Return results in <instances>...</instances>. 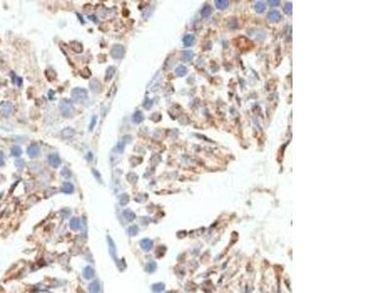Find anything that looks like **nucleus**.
<instances>
[{"label":"nucleus","instance_id":"obj_25","mask_svg":"<svg viewBox=\"0 0 390 293\" xmlns=\"http://www.w3.org/2000/svg\"><path fill=\"white\" fill-rule=\"evenodd\" d=\"M228 1H225V0H219V1H216V5L219 9L220 10H224L228 6Z\"/></svg>","mask_w":390,"mask_h":293},{"label":"nucleus","instance_id":"obj_20","mask_svg":"<svg viewBox=\"0 0 390 293\" xmlns=\"http://www.w3.org/2000/svg\"><path fill=\"white\" fill-rule=\"evenodd\" d=\"M11 155L13 156H16V157L20 156L22 155V149H21V147H19V146H13L11 148Z\"/></svg>","mask_w":390,"mask_h":293},{"label":"nucleus","instance_id":"obj_24","mask_svg":"<svg viewBox=\"0 0 390 293\" xmlns=\"http://www.w3.org/2000/svg\"><path fill=\"white\" fill-rule=\"evenodd\" d=\"M156 268H157V265H156V263H155V262H148V263L145 265V271H146V272H148V273H152V272H154Z\"/></svg>","mask_w":390,"mask_h":293},{"label":"nucleus","instance_id":"obj_23","mask_svg":"<svg viewBox=\"0 0 390 293\" xmlns=\"http://www.w3.org/2000/svg\"><path fill=\"white\" fill-rule=\"evenodd\" d=\"M201 14H202L203 17H205V18L209 17L212 14V8H211V6L210 5H205V6H204L203 9H202Z\"/></svg>","mask_w":390,"mask_h":293},{"label":"nucleus","instance_id":"obj_9","mask_svg":"<svg viewBox=\"0 0 390 293\" xmlns=\"http://www.w3.org/2000/svg\"><path fill=\"white\" fill-rule=\"evenodd\" d=\"M140 246L145 251H149L153 246V241H150V239H148V238L143 239V241H140Z\"/></svg>","mask_w":390,"mask_h":293},{"label":"nucleus","instance_id":"obj_34","mask_svg":"<svg viewBox=\"0 0 390 293\" xmlns=\"http://www.w3.org/2000/svg\"><path fill=\"white\" fill-rule=\"evenodd\" d=\"M4 165V155L0 152V166Z\"/></svg>","mask_w":390,"mask_h":293},{"label":"nucleus","instance_id":"obj_27","mask_svg":"<svg viewBox=\"0 0 390 293\" xmlns=\"http://www.w3.org/2000/svg\"><path fill=\"white\" fill-rule=\"evenodd\" d=\"M265 4L264 3H262V2H258V3H256V5H255V9H256V12H259V13H262V12H264V10H265Z\"/></svg>","mask_w":390,"mask_h":293},{"label":"nucleus","instance_id":"obj_4","mask_svg":"<svg viewBox=\"0 0 390 293\" xmlns=\"http://www.w3.org/2000/svg\"><path fill=\"white\" fill-rule=\"evenodd\" d=\"M124 54H125V48L124 46L120 45V44H115L114 46H112L111 48V56L114 59H121Z\"/></svg>","mask_w":390,"mask_h":293},{"label":"nucleus","instance_id":"obj_14","mask_svg":"<svg viewBox=\"0 0 390 293\" xmlns=\"http://www.w3.org/2000/svg\"><path fill=\"white\" fill-rule=\"evenodd\" d=\"M114 73H115V68L112 66L108 67L106 68V72H105V80L106 81L111 80L112 77L114 76Z\"/></svg>","mask_w":390,"mask_h":293},{"label":"nucleus","instance_id":"obj_28","mask_svg":"<svg viewBox=\"0 0 390 293\" xmlns=\"http://www.w3.org/2000/svg\"><path fill=\"white\" fill-rule=\"evenodd\" d=\"M108 243H109V252H110V254L115 258V257H116V252H115V247H114L115 245H114L112 239L110 237L108 238Z\"/></svg>","mask_w":390,"mask_h":293},{"label":"nucleus","instance_id":"obj_11","mask_svg":"<svg viewBox=\"0 0 390 293\" xmlns=\"http://www.w3.org/2000/svg\"><path fill=\"white\" fill-rule=\"evenodd\" d=\"M94 276H95V271H94L93 268H91V267H86L84 269V271H83V277L86 279H90Z\"/></svg>","mask_w":390,"mask_h":293},{"label":"nucleus","instance_id":"obj_6","mask_svg":"<svg viewBox=\"0 0 390 293\" xmlns=\"http://www.w3.org/2000/svg\"><path fill=\"white\" fill-rule=\"evenodd\" d=\"M39 154H40V149H39V147L38 146H36V145H30L28 148V155H29V157L34 158V157L38 156Z\"/></svg>","mask_w":390,"mask_h":293},{"label":"nucleus","instance_id":"obj_15","mask_svg":"<svg viewBox=\"0 0 390 293\" xmlns=\"http://www.w3.org/2000/svg\"><path fill=\"white\" fill-rule=\"evenodd\" d=\"M144 119H145V115L140 111H136L134 115H133V120H134L135 123H140L141 121H144Z\"/></svg>","mask_w":390,"mask_h":293},{"label":"nucleus","instance_id":"obj_12","mask_svg":"<svg viewBox=\"0 0 390 293\" xmlns=\"http://www.w3.org/2000/svg\"><path fill=\"white\" fill-rule=\"evenodd\" d=\"M69 226H70V228H71L72 230L77 231V230H79V229L81 228V222H80V220H79L78 218H72L71 220H70Z\"/></svg>","mask_w":390,"mask_h":293},{"label":"nucleus","instance_id":"obj_31","mask_svg":"<svg viewBox=\"0 0 390 293\" xmlns=\"http://www.w3.org/2000/svg\"><path fill=\"white\" fill-rule=\"evenodd\" d=\"M96 123H97V117H96V115H94V117H92L91 124H90V126H89L90 131H92V130L94 129V127H95V125H96Z\"/></svg>","mask_w":390,"mask_h":293},{"label":"nucleus","instance_id":"obj_5","mask_svg":"<svg viewBox=\"0 0 390 293\" xmlns=\"http://www.w3.org/2000/svg\"><path fill=\"white\" fill-rule=\"evenodd\" d=\"M48 162L49 164L54 167V168H58L61 164V158L58 155L56 154H52L48 156Z\"/></svg>","mask_w":390,"mask_h":293},{"label":"nucleus","instance_id":"obj_18","mask_svg":"<svg viewBox=\"0 0 390 293\" xmlns=\"http://www.w3.org/2000/svg\"><path fill=\"white\" fill-rule=\"evenodd\" d=\"M194 56V53L192 51H184L182 53V61L183 62H189Z\"/></svg>","mask_w":390,"mask_h":293},{"label":"nucleus","instance_id":"obj_29","mask_svg":"<svg viewBox=\"0 0 390 293\" xmlns=\"http://www.w3.org/2000/svg\"><path fill=\"white\" fill-rule=\"evenodd\" d=\"M129 202V195L126 193H123L120 197V204L121 205H126Z\"/></svg>","mask_w":390,"mask_h":293},{"label":"nucleus","instance_id":"obj_17","mask_svg":"<svg viewBox=\"0 0 390 293\" xmlns=\"http://www.w3.org/2000/svg\"><path fill=\"white\" fill-rule=\"evenodd\" d=\"M194 40H195V38L191 34H188V35H187V36H184V38H183L184 46H191L193 44V42H194Z\"/></svg>","mask_w":390,"mask_h":293},{"label":"nucleus","instance_id":"obj_26","mask_svg":"<svg viewBox=\"0 0 390 293\" xmlns=\"http://www.w3.org/2000/svg\"><path fill=\"white\" fill-rule=\"evenodd\" d=\"M164 288H165L164 283H161V282L155 283V285H153V286H152V290L154 292H161V291L164 290Z\"/></svg>","mask_w":390,"mask_h":293},{"label":"nucleus","instance_id":"obj_30","mask_svg":"<svg viewBox=\"0 0 390 293\" xmlns=\"http://www.w3.org/2000/svg\"><path fill=\"white\" fill-rule=\"evenodd\" d=\"M138 231H139V229H138V227L137 226H131L129 229H128V233H129V235L130 236H136L137 234H138Z\"/></svg>","mask_w":390,"mask_h":293},{"label":"nucleus","instance_id":"obj_13","mask_svg":"<svg viewBox=\"0 0 390 293\" xmlns=\"http://www.w3.org/2000/svg\"><path fill=\"white\" fill-rule=\"evenodd\" d=\"M74 134H75V131L71 127H66L61 131V135H63L65 138H72L74 136Z\"/></svg>","mask_w":390,"mask_h":293},{"label":"nucleus","instance_id":"obj_19","mask_svg":"<svg viewBox=\"0 0 390 293\" xmlns=\"http://www.w3.org/2000/svg\"><path fill=\"white\" fill-rule=\"evenodd\" d=\"M71 48H72V50L74 51V52H76V53H81L82 51H83V46H82V44L81 43H79V42H72L71 43Z\"/></svg>","mask_w":390,"mask_h":293},{"label":"nucleus","instance_id":"obj_35","mask_svg":"<svg viewBox=\"0 0 390 293\" xmlns=\"http://www.w3.org/2000/svg\"><path fill=\"white\" fill-rule=\"evenodd\" d=\"M269 3H270V5H274V6H277L278 4H279V1H269Z\"/></svg>","mask_w":390,"mask_h":293},{"label":"nucleus","instance_id":"obj_7","mask_svg":"<svg viewBox=\"0 0 390 293\" xmlns=\"http://www.w3.org/2000/svg\"><path fill=\"white\" fill-rule=\"evenodd\" d=\"M90 88H91L92 92H94V93H100L102 91V84L100 83V81L97 80V79L94 78V79H92L91 82H90Z\"/></svg>","mask_w":390,"mask_h":293},{"label":"nucleus","instance_id":"obj_22","mask_svg":"<svg viewBox=\"0 0 390 293\" xmlns=\"http://www.w3.org/2000/svg\"><path fill=\"white\" fill-rule=\"evenodd\" d=\"M176 73L178 74L179 76H183V75H185L187 74V68H185V67H183V66H180V67H178L176 68Z\"/></svg>","mask_w":390,"mask_h":293},{"label":"nucleus","instance_id":"obj_1","mask_svg":"<svg viewBox=\"0 0 390 293\" xmlns=\"http://www.w3.org/2000/svg\"><path fill=\"white\" fill-rule=\"evenodd\" d=\"M60 110L61 111L63 117H66V118H69V117H73L74 113H75V108H74L73 104L69 100H66V99H64V100L61 101Z\"/></svg>","mask_w":390,"mask_h":293},{"label":"nucleus","instance_id":"obj_2","mask_svg":"<svg viewBox=\"0 0 390 293\" xmlns=\"http://www.w3.org/2000/svg\"><path fill=\"white\" fill-rule=\"evenodd\" d=\"M71 97L75 102L81 103L88 98V91L84 89V88H80V87L73 88L71 91Z\"/></svg>","mask_w":390,"mask_h":293},{"label":"nucleus","instance_id":"obj_33","mask_svg":"<svg viewBox=\"0 0 390 293\" xmlns=\"http://www.w3.org/2000/svg\"><path fill=\"white\" fill-rule=\"evenodd\" d=\"M284 11H285L287 14H291V13H292V4H291V3H287V4H286V6H285V8H284Z\"/></svg>","mask_w":390,"mask_h":293},{"label":"nucleus","instance_id":"obj_10","mask_svg":"<svg viewBox=\"0 0 390 293\" xmlns=\"http://www.w3.org/2000/svg\"><path fill=\"white\" fill-rule=\"evenodd\" d=\"M61 191H63L65 193H72L74 191V187L71 183L69 182H66L63 184V187H61Z\"/></svg>","mask_w":390,"mask_h":293},{"label":"nucleus","instance_id":"obj_32","mask_svg":"<svg viewBox=\"0 0 390 293\" xmlns=\"http://www.w3.org/2000/svg\"><path fill=\"white\" fill-rule=\"evenodd\" d=\"M15 164L18 168H23L24 165V162L23 159H18V160H16Z\"/></svg>","mask_w":390,"mask_h":293},{"label":"nucleus","instance_id":"obj_16","mask_svg":"<svg viewBox=\"0 0 390 293\" xmlns=\"http://www.w3.org/2000/svg\"><path fill=\"white\" fill-rule=\"evenodd\" d=\"M89 291L91 293H99L100 292V283L97 281H93L89 285Z\"/></svg>","mask_w":390,"mask_h":293},{"label":"nucleus","instance_id":"obj_8","mask_svg":"<svg viewBox=\"0 0 390 293\" xmlns=\"http://www.w3.org/2000/svg\"><path fill=\"white\" fill-rule=\"evenodd\" d=\"M267 18H268V20L272 23H278L282 19V16L278 11H271V12H269Z\"/></svg>","mask_w":390,"mask_h":293},{"label":"nucleus","instance_id":"obj_3","mask_svg":"<svg viewBox=\"0 0 390 293\" xmlns=\"http://www.w3.org/2000/svg\"><path fill=\"white\" fill-rule=\"evenodd\" d=\"M13 112V105L11 102L3 101L0 104V114L4 117H9Z\"/></svg>","mask_w":390,"mask_h":293},{"label":"nucleus","instance_id":"obj_21","mask_svg":"<svg viewBox=\"0 0 390 293\" xmlns=\"http://www.w3.org/2000/svg\"><path fill=\"white\" fill-rule=\"evenodd\" d=\"M123 214H124V217H125L127 220H129V221H133L135 218H136V215H135V213L133 212V211H131L130 209H127V210H125L123 212Z\"/></svg>","mask_w":390,"mask_h":293}]
</instances>
